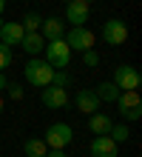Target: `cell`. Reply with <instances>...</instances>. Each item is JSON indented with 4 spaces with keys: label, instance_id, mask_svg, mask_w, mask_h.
<instances>
[{
    "label": "cell",
    "instance_id": "1",
    "mask_svg": "<svg viewBox=\"0 0 142 157\" xmlns=\"http://www.w3.org/2000/svg\"><path fill=\"white\" fill-rule=\"evenodd\" d=\"M23 75H26V83H31L37 89H46V86H51L54 69L43 57H28V63L23 66Z\"/></svg>",
    "mask_w": 142,
    "mask_h": 157
},
{
    "label": "cell",
    "instance_id": "2",
    "mask_svg": "<svg viewBox=\"0 0 142 157\" xmlns=\"http://www.w3.org/2000/svg\"><path fill=\"white\" fill-rule=\"evenodd\" d=\"M65 43H68V49L71 52H88V49H94V43H97V34H94L91 29H85V26H74V29H68L65 32V37H63Z\"/></svg>",
    "mask_w": 142,
    "mask_h": 157
},
{
    "label": "cell",
    "instance_id": "3",
    "mask_svg": "<svg viewBox=\"0 0 142 157\" xmlns=\"http://www.w3.org/2000/svg\"><path fill=\"white\" fill-rule=\"evenodd\" d=\"M117 106H119V114H122L125 123H134V120L142 117V97H139V91H119Z\"/></svg>",
    "mask_w": 142,
    "mask_h": 157
},
{
    "label": "cell",
    "instance_id": "4",
    "mask_svg": "<svg viewBox=\"0 0 142 157\" xmlns=\"http://www.w3.org/2000/svg\"><path fill=\"white\" fill-rule=\"evenodd\" d=\"M43 52H46V63H49L51 69H65V66L71 63V49H68V43H65L63 37L46 43Z\"/></svg>",
    "mask_w": 142,
    "mask_h": 157
},
{
    "label": "cell",
    "instance_id": "5",
    "mask_svg": "<svg viewBox=\"0 0 142 157\" xmlns=\"http://www.w3.org/2000/svg\"><path fill=\"white\" fill-rule=\"evenodd\" d=\"M111 83L117 86L119 91H139V83H142V75L134 69V66H117L114 69V77H111Z\"/></svg>",
    "mask_w": 142,
    "mask_h": 157
},
{
    "label": "cell",
    "instance_id": "6",
    "mask_svg": "<svg viewBox=\"0 0 142 157\" xmlns=\"http://www.w3.org/2000/svg\"><path fill=\"white\" fill-rule=\"evenodd\" d=\"M71 140H74V128L68 123H51L46 128V137H43V143L49 149H65Z\"/></svg>",
    "mask_w": 142,
    "mask_h": 157
},
{
    "label": "cell",
    "instance_id": "7",
    "mask_svg": "<svg viewBox=\"0 0 142 157\" xmlns=\"http://www.w3.org/2000/svg\"><path fill=\"white\" fill-rule=\"evenodd\" d=\"M102 40L108 46H122L128 40V26L125 20H117V17H111V20L102 23Z\"/></svg>",
    "mask_w": 142,
    "mask_h": 157
},
{
    "label": "cell",
    "instance_id": "8",
    "mask_svg": "<svg viewBox=\"0 0 142 157\" xmlns=\"http://www.w3.org/2000/svg\"><path fill=\"white\" fill-rule=\"evenodd\" d=\"M88 17H91V6L88 3H82V0H71V3H65V20L71 23V29H74V26H85Z\"/></svg>",
    "mask_w": 142,
    "mask_h": 157
},
{
    "label": "cell",
    "instance_id": "9",
    "mask_svg": "<svg viewBox=\"0 0 142 157\" xmlns=\"http://www.w3.org/2000/svg\"><path fill=\"white\" fill-rule=\"evenodd\" d=\"M40 100H43L46 109H65V106L71 103L68 89H57V86H46L43 94H40Z\"/></svg>",
    "mask_w": 142,
    "mask_h": 157
},
{
    "label": "cell",
    "instance_id": "10",
    "mask_svg": "<svg viewBox=\"0 0 142 157\" xmlns=\"http://www.w3.org/2000/svg\"><path fill=\"white\" fill-rule=\"evenodd\" d=\"M74 106H77V112L80 114H97L100 112V100H97V94H94V89H80L77 91V97H74Z\"/></svg>",
    "mask_w": 142,
    "mask_h": 157
},
{
    "label": "cell",
    "instance_id": "11",
    "mask_svg": "<svg viewBox=\"0 0 142 157\" xmlns=\"http://www.w3.org/2000/svg\"><path fill=\"white\" fill-rule=\"evenodd\" d=\"M40 29H43V40L46 43L65 37V20H63V17H43Z\"/></svg>",
    "mask_w": 142,
    "mask_h": 157
},
{
    "label": "cell",
    "instance_id": "12",
    "mask_svg": "<svg viewBox=\"0 0 142 157\" xmlns=\"http://www.w3.org/2000/svg\"><path fill=\"white\" fill-rule=\"evenodd\" d=\"M23 26L20 23H14V20H6L3 26H0V43L3 46H9V49H12V46H20V40H23Z\"/></svg>",
    "mask_w": 142,
    "mask_h": 157
},
{
    "label": "cell",
    "instance_id": "13",
    "mask_svg": "<svg viewBox=\"0 0 142 157\" xmlns=\"http://www.w3.org/2000/svg\"><path fill=\"white\" fill-rule=\"evenodd\" d=\"M91 157H117V143L108 134H100L91 140Z\"/></svg>",
    "mask_w": 142,
    "mask_h": 157
},
{
    "label": "cell",
    "instance_id": "14",
    "mask_svg": "<svg viewBox=\"0 0 142 157\" xmlns=\"http://www.w3.org/2000/svg\"><path fill=\"white\" fill-rule=\"evenodd\" d=\"M20 49L28 54V57H37V54L46 49L43 34H40V32H26V34H23V40H20Z\"/></svg>",
    "mask_w": 142,
    "mask_h": 157
},
{
    "label": "cell",
    "instance_id": "15",
    "mask_svg": "<svg viewBox=\"0 0 142 157\" xmlns=\"http://www.w3.org/2000/svg\"><path fill=\"white\" fill-rule=\"evenodd\" d=\"M111 126H114V120H111L105 112H97V114H91V117H88V128H91L97 137H100V134H108V132H111Z\"/></svg>",
    "mask_w": 142,
    "mask_h": 157
},
{
    "label": "cell",
    "instance_id": "16",
    "mask_svg": "<svg viewBox=\"0 0 142 157\" xmlns=\"http://www.w3.org/2000/svg\"><path fill=\"white\" fill-rule=\"evenodd\" d=\"M94 94H97L100 103H117V97H119V89L114 86L111 80H102L97 89H94Z\"/></svg>",
    "mask_w": 142,
    "mask_h": 157
},
{
    "label": "cell",
    "instance_id": "17",
    "mask_svg": "<svg viewBox=\"0 0 142 157\" xmlns=\"http://www.w3.org/2000/svg\"><path fill=\"white\" fill-rule=\"evenodd\" d=\"M23 157H46V151H49V146H46L43 140H37V137H28V140L23 143Z\"/></svg>",
    "mask_w": 142,
    "mask_h": 157
},
{
    "label": "cell",
    "instance_id": "18",
    "mask_svg": "<svg viewBox=\"0 0 142 157\" xmlns=\"http://www.w3.org/2000/svg\"><path fill=\"white\" fill-rule=\"evenodd\" d=\"M40 23H43V17L40 14H37V12H28L26 17H23V32H37V29H40Z\"/></svg>",
    "mask_w": 142,
    "mask_h": 157
},
{
    "label": "cell",
    "instance_id": "19",
    "mask_svg": "<svg viewBox=\"0 0 142 157\" xmlns=\"http://www.w3.org/2000/svg\"><path fill=\"white\" fill-rule=\"evenodd\" d=\"M108 137H111L114 143H125L128 137H131V132H128V126H125V123H119V126H111Z\"/></svg>",
    "mask_w": 142,
    "mask_h": 157
},
{
    "label": "cell",
    "instance_id": "20",
    "mask_svg": "<svg viewBox=\"0 0 142 157\" xmlns=\"http://www.w3.org/2000/svg\"><path fill=\"white\" fill-rule=\"evenodd\" d=\"M51 86H57V89H68V86H71V77L65 75L63 69H54V77H51Z\"/></svg>",
    "mask_w": 142,
    "mask_h": 157
},
{
    "label": "cell",
    "instance_id": "21",
    "mask_svg": "<svg viewBox=\"0 0 142 157\" xmlns=\"http://www.w3.org/2000/svg\"><path fill=\"white\" fill-rule=\"evenodd\" d=\"M12 60H14V54H12V49H9V46H3V43H0V71H6L9 66H12Z\"/></svg>",
    "mask_w": 142,
    "mask_h": 157
},
{
    "label": "cell",
    "instance_id": "22",
    "mask_svg": "<svg viewBox=\"0 0 142 157\" xmlns=\"http://www.w3.org/2000/svg\"><path fill=\"white\" fill-rule=\"evenodd\" d=\"M3 91H6L12 100H23V94H26V89L20 86V83H6V89H3Z\"/></svg>",
    "mask_w": 142,
    "mask_h": 157
},
{
    "label": "cell",
    "instance_id": "23",
    "mask_svg": "<svg viewBox=\"0 0 142 157\" xmlns=\"http://www.w3.org/2000/svg\"><path fill=\"white\" fill-rule=\"evenodd\" d=\"M82 63H85V66H100V54L97 52H94V49H88V52H82Z\"/></svg>",
    "mask_w": 142,
    "mask_h": 157
},
{
    "label": "cell",
    "instance_id": "24",
    "mask_svg": "<svg viewBox=\"0 0 142 157\" xmlns=\"http://www.w3.org/2000/svg\"><path fill=\"white\" fill-rule=\"evenodd\" d=\"M46 157H68V154H65V149H49Z\"/></svg>",
    "mask_w": 142,
    "mask_h": 157
},
{
    "label": "cell",
    "instance_id": "25",
    "mask_svg": "<svg viewBox=\"0 0 142 157\" xmlns=\"http://www.w3.org/2000/svg\"><path fill=\"white\" fill-rule=\"evenodd\" d=\"M6 83H9V80H6V75H3V71H0V91L6 89Z\"/></svg>",
    "mask_w": 142,
    "mask_h": 157
},
{
    "label": "cell",
    "instance_id": "26",
    "mask_svg": "<svg viewBox=\"0 0 142 157\" xmlns=\"http://www.w3.org/2000/svg\"><path fill=\"white\" fill-rule=\"evenodd\" d=\"M3 109H6V100H3V97H0V112H3Z\"/></svg>",
    "mask_w": 142,
    "mask_h": 157
},
{
    "label": "cell",
    "instance_id": "27",
    "mask_svg": "<svg viewBox=\"0 0 142 157\" xmlns=\"http://www.w3.org/2000/svg\"><path fill=\"white\" fill-rule=\"evenodd\" d=\"M3 9H6V0H0V14H3Z\"/></svg>",
    "mask_w": 142,
    "mask_h": 157
},
{
    "label": "cell",
    "instance_id": "28",
    "mask_svg": "<svg viewBox=\"0 0 142 157\" xmlns=\"http://www.w3.org/2000/svg\"><path fill=\"white\" fill-rule=\"evenodd\" d=\"M82 3H88V6H91V3H94V0H82Z\"/></svg>",
    "mask_w": 142,
    "mask_h": 157
},
{
    "label": "cell",
    "instance_id": "29",
    "mask_svg": "<svg viewBox=\"0 0 142 157\" xmlns=\"http://www.w3.org/2000/svg\"><path fill=\"white\" fill-rule=\"evenodd\" d=\"M60 3H71V0H60Z\"/></svg>",
    "mask_w": 142,
    "mask_h": 157
}]
</instances>
